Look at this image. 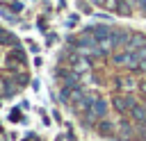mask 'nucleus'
Instances as JSON below:
<instances>
[{
    "label": "nucleus",
    "instance_id": "obj_1",
    "mask_svg": "<svg viewBox=\"0 0 146 141\" xmlns=\"http://www.w3.org/2000/svg\"><path fill=\"white\" fill-rule=\"evenodd\" d=\"M7 68H11V70H23V64H25V52L21 50V48H14L11 52H9V57H7Z\"/></svg>",
    "mask_w": 146,
    "mask_h": 141
},
{
    "label": "nucleus",
    "instance_id": "obj_2",
    "mask_svg": "<svg viewBox=\"0 0 146 141\" xmlns=\"http://www.w3.org/2000/svg\"><path fill=\"white\" fill-rule=\"evenodd\" d=\"M89 68H91V59L89 57H82V55H73L71 57V70H75L78 75L87 73Z\"/></svg>",
    "mask_w": 146,
    "mask_h": 141
},
{
    "label": "nucleus",
    "instance_id": "obj_3",
    "mask_svg": "<svg viewBox=\"0 0 146 141\" xmlns=\"http://www.w3.org/2000/svg\"><path fill=\"white\" fill-rule=\"evenodd\" d=\"M135 105H137V100H135L132 96H116V98H114V107H116V111H121V114L132 111Z\"/></svg>",
    "mask_w": 146,
    "mask_h": 141
},
{
    "label": "nucleus",
    "instance_id": "obj_4",
    "mask_svg": "<svg viewBox=\"0 0 146 141\" xmlns=\"http://www.w3.org/2000/svg\"><path fill=\"white\" fill-rule=\"evenodd\" d=\"M91 34L96 36V41H105V39H112V34H114V30H112L110 25H105V23H100V25H94V27H91Z\"/></svg>",
    "mask_w": 146,
    "mask_h": 141
},
{
    "label": "nucleus",
    "instance_id": "obj_5",
    "mask_svg": "<svg viewBox=\"0 0 146 141\" xmlns=\"http://www.w3.org/2000/svg\"><path fill=\"white\" fill-rule=\"evenodd\" d=\"M144 45H146V36H144V34H132V36H130V43L125 45V50H130V52H139Z\"/></svg>",
    "mask_w": 146,
    "mask_h": 141
},
{
    "label": "nucleus",
    "instance_id": "obj_6",
    "mask_svg": "<svg viewBox=\"0 0 146 141\" xmlns=\"http://www.w3.org/2000/svg\"><path fill=\"white\" fill-rule=\"evenodd\" d=\"M112 43H114V48L128 45V43H130V34H128L125 30H114V34H112Z\"/></svg>",
    "mask_w": 146,
    "mask_h": 141
},
{
    "label": "nucleus",
    "instance_id": "obj_7",
    "mask_svg": "<svg viewBox=\"0 0 146 141\" xmlns=\"http://www.w3.org/2000/svg\"><path fill=\"white\" fill-rule=\"evenodd\" d=\"M96 114H98V118H103L105 114H107V100L105 98H96L94 100V107H91Z\"/></svg>",
    "mask_w": 146,
    "mask_h": 141
},
{
    "label": "nucleus",
    "instance_id": "obj_8",
    "mask_svg": "<svg viewBox=\"0 0 146 141\" xmlns=\"http://www.w3.org/2000/svg\"><path fill=\"white\" fill-rule=\"evenodd\" d=\"M0 43H2V45H14V48H18L16 36L9 34V32H5V30H0Z\"/></svg>",
    "mask_w": 146,
    "mask_h": 141
},
{
    "label": "nucleus",
    "instance_id": "obj_9",
    "mask_svg": "<svg viewBox=\"0 0 146 141\" xmlns=\"http://www.w3.org/2000/svg\"><path fill=\"white\" fill-rule=\"evenodd\" d=\"M130 116H132L137 123L146 121V107H141V105H135V107H132V111H130Z\"/></svg>",
    "mask_w": 146,
    "mask_h": 141
},
{
    "label": "nucleus",
    "instance_id": "obj_10",
    "mask_svg": "<svg viewBox=\"0 0 146 141\" xmlns=\"http://www.w3.org/2000/svg\"><path fill=\"white\" fill-rule=\"evenodd\" d=\"M98 132H100L103 136H110V134L114 132V123H110V121H100V123H98Z\"/></svg>",
    "mask_w": 146,
    "mask_h": 141
},
{
    "label": "nucleus",
    "instance_id": "obj_11",
    "mask_svg": "<svg viewBox=\"0 0 146 141\" xmlns=\"http://www.w3.org/2000/svg\"><path fill=\"white\" fill-rule=\"evenodd\" d=\"M121 16H130V11H132V7L125 2V0H121V5H119V9H116Z\"/></svg>",
    "mask_w": 146,
    "mask_h": 141
},
{
    "label": "nucleus",
    "instance_id": "obj_12",
    "mask_svg": "<svg viewBox=\"0 0 146 141\" xmlns=\"http://www.w3.org/2000/svg\"><path fill=\"white\" fill-rule=\"evenodd\" d=\"M119 5H121V0H105V7H107L110 11H116Z\"/></svg>",
    "mask_w": 146,
    "mask_h": 141
},
{
    "label": "nucleus",
    "instance_id": "obj_13",
    "mask_svg": "<svg viewBox=\"0 0 146 141\" xmlns=\"http://www.w3.org/2000/svg\"><path fill=\"white\" fill-rule=\"evenodd\" d=\"M0 14H2V16H5V18L9 20V23H16V16H14V14H9V11L5 9V7H0Z\"/></svg>",
    "mask_w": 146,
    "mask_h": 141
},
{
    "label": "nucleus",
    "instance_id": "obj_14",
    "mask_svg": "<svg viewBox=\"0 0 146 141\" xmlns=\"http://www.w3.org/2000/svg\"><path fill=\"white\" fill-rule=\"evenodd\" d=\"M14 80H16V84H18V86H23V84L27 82V75H25V73H21V75L16 73V77H14Z\"/></svg>",
    "mask_w": 146,
    "mask_h": 141
},
{
    "label": "nucleus",
    "instance_id": "obj_15",
    "mask_svg": "<svg viewBox=\"0 0 146 141\" xmlns=\"http://www.w3.org/2000/svg\"><path fill=\"white\" fill-rule=\"evenodd\" d=\"M11 9H14V11H21V9H23V2H16V0H11Z\"/></svg>",
    "mask_w": 146,
    "mask_h": 141
},
{
    "label": "nucleus",
    "instance_id": "obj_16",
    "mask_svg": "<svg viewBox=\"0 0 146 141\" xmlns=\"http://www.w3.org/2000/svg\"><path fill=\"white\" fill-rule=\"evenodd\" d=\"M137 55H139V61H146V45H144V48H141Z\"/></svg>",
    "mask_w": 146,
    "mask_h": 141
},
{
    "label": "nucleus",
    "instance_id": "obj_17",
    "mask_svg": "<svg viewBox=\"0 0 146 141\" xmlns=\"http://www.w3.org/2000/svg\"><path fill=\"white\" fill-rule=\"evenodd\" d=\"M9 118H11V121H18V118H21V114H18V109H14V111H11V116H9Z\"/></svg>",
    "mask_w": 146,
    "mask_h": 141
},
{
    "label": "nucleus",
    "instance_id": "obj_18",
    "mask_svg": "<svg viewBox=\"0 0 146 141\" xmlns=\"http://www.w3.org/2000/svg\"><path fill=\"white\" fill-rule=\"evenodd\" d=\"M75 23H78V16H71V18H68V27H73Z\"/></svg>",
    "mask_w": 146,
    "mask_h": 141
},
{
    "label": "nucleus",
    "instance_id": "obj_19",
    "mask_svg": "<svg viewBox=\"0 0 146 141\" xmlns=\"http://www.w3.org/2000/svg\"><path fill=\"white\" fill-rule=\"evenodd\" d=\"M139 89H141V93L146 96V82H141V86H139Z\"/></svg>",
    "mask_w": 146,
    "mask_h": 141
},
{
    "label": "nucleus",
    "instance_id": "obj_20",
    "mask_svg": "<svg viewBox=\"0 0 146 141\" xmlns=\"http://www.w3.org/2000/svg\"><path fill=\"white\" fill-rule=\"evenodd\" d=\"M94 5H105V0H91Z\"/></svg>",
    "mask_w": 146,
    "mask_h": 141
},
{
    "label": "nucleus",
    "instance_id": "obj_21",
    "mask_svg": "<svg viewBox=\"0 0 146 141\" xmlns=\"http://www.w3.org/2000/svg\"><path fill=\"white\" fill-rule=\"evenodd\" d=\"M125 2H128V5H130V7H135V0H125Z\"/></svg>",
    "mask_w": 146,
    "mask_h": 141
}]
</instances>
